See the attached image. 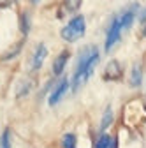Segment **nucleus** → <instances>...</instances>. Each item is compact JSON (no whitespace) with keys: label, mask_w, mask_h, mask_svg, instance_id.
Masks as SVG:
<instances>
[{"label":"nucleus","mask_w":146,"mask_h":148,"mask_svg":"<svg viewBox=\"0 0 146 148\" xmlns=\"http://www.w3.org/2000/svg\"><path fill=\"white\" fill-rule=\"evenodd\" d=\"M100 62V55H99V48L90 44V46H85L81 51H79V57H78V62H76V67H74V74H72V79H70V86L74 92H78L90 78L92 74L95 72V67L99 65Z\"/></svg>","instance_id":"1"},{"label":"nucleus","mask_w":146,"mask_h":148,"mask_svg":"<svg viewBox=\"0 0 146 148\" xmlns=\"http://www.w3.org/2000/svg\"><path fill=\"white\" fill-rule=\"evenodd\" d=\"M85 32H86L85 16L83 14H76L65 23V27H62L60 35H62V39L67 41V42H76L78 39H81V37L85 35Z\"/></svg>","instance_id":"2"},{"label":"nucleus","mask_w":146,"mask_h":148,"mask_svg":"<svg viewBox=\"0 0 146 148\" xmlns=\"http://www.w3.org/2000/svg\"><path fill=\"white\" fill-rule=\"evenodd\" d=\"M121 34H123V27L120 23V16L115 14L109 21V27H107V32H106V41H104V51L109 53L113 51L118 42L121 41Z\"/></svg>","instance_id":"3"},{"label":"nucleus","mask_w":146,"mask_h":148,"mask_svg":"<svg viewBox=\"0 0 146 148\" xmlns=\"http://www.w3.org/2000/svg\"><path fill=\"white\" fill-rule=\"evenodd\" d=\"M70 88V79L67 78H60L57 83H55V86L51 88L49 95H48V104L49 106H57L63 101V97L67 95V92Z\"/></svg>","instance_id":"4"},{"label":"nucleus","mask_w":146,"mask_h":148,"mask_svg":"<svg viewBox=\"0 0 146 148\" xmlns=\"http://www.w3.org/2000/svg\"><path fill=\"white\" fill-rule=\"evenodd\" d=\"M46 58H48V48H46V44L39 42L37 46H35L33 55H32V60H30V67H32V71H33V72L41 71L42 65H44V60H46Z\"/></svg>","instance_id":"5"},{"label":"nucleus","mask_w":146,"mask_h":148,"mask_svg":"<svg viewBox=\"0 0 146 148\" xmlns=\"http://www.w3.org/2000/svg\"><path fill=\"white\" fill-rule=\"evenodd\" d=\"M123 78V67L118 60H109V64L106 65L104 71V79L107 81H120Z\"/></svg>","instance_id":"6"},{"label":"nucleus","mask_w":146,"mask_h":148,"mask_svg":"<svg viewBox=\"0 0 146 148\" xmlns=\"http://www.w3.org/2000/svg\"><path fill=\"white\" fill-rule=\"evenodd\" d=\"M69 58H70V53L67 49H63V51H60V55H57V58L53 60V65H51V74H53L55 78H58V76L63 74Z\"/></svg>","instance_id":"7"},{"label":"nucleus","mask_w":146,"mask_h":148,"mask_svg":"<svg viewBox=\"0 0 146 148\" xmlns=\"http://www.w3.org/2000/svg\"><path fill=\"white\" fill-rule=\"evenodd\" d=\"M143 78H144V72H143V65L141 64H134L132 71H130V76H129V83L132 88H137L143 85Z\"/></svg>","instance_id":"8"},{"label":"nucleus","mask_w":146,"mask_h":148,"mask_svg":"<svg viewBox=\"0 0 146 148\" xmlns=\"http://www.w3.org/2000/svg\"><path fill=\"white\" fill-rule=\"evenodd\" d=\"M113 120H115V115H113V108L111 106H107L106 109H104V115H102V120H100V131H102V134H104V131L113 123Z\"/></svg>","instance_id":"9"},{"label":"nucleus","mask_w":146,"mask_h":148,"mask_svg":"<svg viewBox=\"0 0 146 148\" xmlns=\"http://www.w3.org/2000/svg\"><path fill=\"white\" fill-rule=\"evenodd\" d=\"M62 148H78V138L76 134L67 132L62 136Z\"/></svg>","instance_id":"10"},{"label":"nucleus","mask_w":146,"mask_h":148,"mask_svg":"<svg viewBox=\"0 0 146 148\" xmlns=\"http://www.w3.org/2000/svg\"><path fill=\"white\" fill-rule=\"evenodd\" d=\"M0 148H12V136L11 129H4L0 134Z\"/></svg>","instance_id":"11"},{"label":"nucleus","mask_w":146,"mask_h":148,"mask_svg":"<svg viewBox=\"0 0 146 148\" xmlns=\"http://www.w3.org/2000/svg\"><path fill=\"white\" fill-rule=\"evenodd\" d=\"M111 143H113V138L109 134H100L99 139L93 143V148H111Z\"/></svg>","instance_id":"12"},{"label":"nucleus","mask_w":146,"mask_h":148,"mask_svg":"<svg viewBox=\"0 0 146 148\" xmlns=\"http://www.w3.org/2000/svg\"><path fill=\"white\" fill-rule=\"evenodd\" d=\"M20 30H21V34L27 37L28 35V32H30V16L27 14V12H23L21 16H20Z\"/></svg>","instance_id":"13"},{"label":"nucleus","mask_w":146,"mask_h":148,"mask_svg":"<svg viewBox=\"0 0 146 148\" xmlns=\"http://www.w3.org/2000/svg\"><path fill=\"white\" fill-rule=\"evenodd\" d=\"M30 88H32V83H30V81H23L21 86H20V90L16 92V95H18V97H23V94L27 95L28 92H30Z\"/></svg>","instance_id":"14"},{"label":"nucleus","mask_w":146,"mask_h":148,"mask_svg":"<svg viewBox=\"0 0 146 148\" xmlns=\"http://www.w3.org/2000/svg\"><path fill=\"white\" fill-rule=\"evenodd\" d=\"M143 35H146V23H144V28H143Z\"/></svg>","instance_id":"15"}]
</instances>
